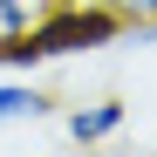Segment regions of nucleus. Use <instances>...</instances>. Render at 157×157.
<instances>
[{
  "mask_svg": "<svg viewBox=\"0 0 157 157\" xmlns=\"http://www.w3.org/2000/svg\"><path fill=\"white\" fill-rule=\"evenodd\" d=\"M89 7H102V14H116L123 28H157V0H89Z\"/></svg>",
  "mask_w": 157,
  "mask_h": 157,
  "instance_id": "5",
  "label": "nucleus"
},
{
  "mask_svg": "<svg viewBox=\"0 0 157 157\" xmlns=\"http://www.w3.org/2000/svg\"><path fill=\"white\" fill-rule=\"evenodd\" d=\"M48 109H55L48 89H34L28 75H7V68H0V123H41Z\"/></svg>",
  "mask_w": 157,
  "mask_h": 157,
  "instance_id": "3",
  "label": "nucleus"
},
{
  "mask_svg": "<svg viewBox=\"0 0 157 157\" xmlns=\"http://www.w3.org/2000/svg\"><path fill=\"white\" fill-rule=\"evenodd\" d=\"M41 21V7L34 0H0V68L14 75V48L28 41V28Z\"/></svg>",
  "mask_w": 157,
  "mask_h": 157,
  "instance_id": "4",
  "label": "nucleus"
},
{
  "mask_svg": "<svg viewBox=\"0 0 157 157\" xmlns=\"http://www.w3.org/2000/svg\"><path fill=\"white\" fill-rule=\"evenodd\" d=\"M116 34H123V21H116V14L89 7V0H55V7L28 28V41L14 48V75H28V68H41V62H62V55L109 48Z\"/></svg>",
  "mask_w": 157,
  "mask_h": 157,
  "instance_id": "1",
  "label": "nucleus"
},
{
  "mask_svg": "<svg viewBox=\"0 0 157 157\" xmlns=\"http://www.w3.org/2000/svg\"><path fill=\"white\" fill-rule=\"evenodd\" d=\"M123 123H130V109L116 96H102V102H75V109L62 116V130H68V144H82V150H96V144H109V137H123Z\"/></svg>",
  "mask_w": 157,
  "mask_h": 157,
  "instance_id": "2",
  "label": "nucleus"
}]
</instances>
